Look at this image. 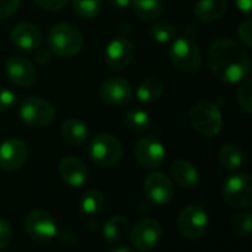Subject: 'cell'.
Instances as JSON below:
<instances>
[{
	"instance_id": "cell-16",
	"label": "cell",
	"mask_w": 252,
	"mask_h": 252,
	"mask_svg": "<svg viewBox=\"0 0 252 252\" xmlns=\"http://www.w3.org/2000/svg\"><path fill=\"white\" fill-rule=\"evenodd\" d=\"M4 71L9 80L21 87H30L37 81V71L34 65L22 56H12L6 61Z\"/></svg>"
},
{
	"instance_id": "cell-20",
	"label": "cell",
	"mask_w": 252,
	"mask_h": 252,
	"mask_svg": "<svg viewBox=\"0 0 252 252\" xmlns=\"http://www.w3.org/2000/svg\"><path fill=\"white\" fill-rule=\"evenodd\" d=\"M61 136L63 142H66L71 146H80L83 145L89 137V128L81 120L69 118L66 120L61 127Z\"/></svg>"
},
{
	"instance_id": "cell-35",
	"label": "cell",
	"mask_w": 252,
	"mask_h": 252,
	"mask_svg": "<svg viewBox=\"0 0 252 252\" xmlns=\"http://www.w3.org/2000/svg\"><path fill=\"white\" fill-rule=\"evenodd\" d=\"M19 7V0H0V19L13 15Z\"/></svg>"
},
{
	"instance_id": "cell-1",
	"label": "cell",
	"mask_w": 252,
	"mask_h": 252,
	"mask_svg": "<svg viewBox=\"0 0 252 252\" xmlns=\"http://www.w3.org/2000/svg\"><path fill=\"white\" fill-rule=\"evenodd\" d=\"M207 62L211 72L224 83H241L251 69L248 52L230 38L213 41L207 53Z\"/></svg>"
},
{
	"instance_id": "cell-18",
	"label": "cell",
	"mask_w": 252,
	"mask_h": 252,
	"mask_svg": "<svg viewBox=\"0 0 252 252\" xmlns=\"http://www.w3.org/2000/svg\"><path fill=\"white\" fill-rule=\"evenodd\" d=\"M59 176L62 182L66 183L68 186L80 188L87 182L89 171H87L86 164L80 158L74 155H68L62 158L59 162Z\"/></svg>"
},
{
	"instance_id": "cell-10",
	"label": "cell",
	"mask_w": 252,
	"mask_h": 252,
	"mask_svg": "<svg viewBox=\"0 0 252 252\" xmlns=\"http://www.w3.org/2000/svg\"><path fill=\"white\" fill-rule=\"evenodd\" d=\"M162 236L161 224L155 219H140L130 229V242L139 251H149L155 248Z\"/></svg>"
},
{
	"instance_id": "cell-19",
	"label": "cell",
	"mask_w": 252,
	"mask_h": 252,
	"mask_svg": "<svg viewBox=\"0 0 252 252\" xmlns=\"http://www.w3.org/2000/svg\"><path fill=\"white\" fill-rule=\"evenodd\" d=\"M170 171H171L173 180L179 186L186 188V189H192V188L198 186V183L201 180L198 168L193 164H190L189 161H185V159L174 161Z\"/></svg>"
},
{
	"instance_id": "cell-24",
	"label": "cell",
	"mask_w": 252,
	"mask_h": 252,
	"mask_svg": "<svg viewBox=\"0 0 252 252\" xmlns=\"http://www.w3.org/2000/svg\"><path fill=\"white\" fill-rule=\"evenodd\" d=\"M162 93H164V86H162L161 80H158L155 77L145 78L136 90L137 99L143 103H154V102L159 100L162 97Z\"/></svg>"
},
{
	"instance_id": "cell-2",
	"label": "cell",
	"mask_w": 252,
	"mask_h": 252,
	"mask_svg": "<svg viewBox=\"0 0 252 252\" xmlns=\"http://www.w3.org/2000/svg\"><path fill=\"white\" fill-rule=\"evenodd\" d=\"M47 43L55 55L69 58L81 50L83 34L74 24L61 22L52 27V30L49 31Z\"/></svg>"
},
{
	"instance_id": "cell-26",
	"label": "cell",
	"mask_w": 252,
	"mask_h": 252,
	"mask_svg": "<svg viewBox=\"0 0 252 252\" xmlns=\"http://www.w3.org/2000/svg\"><path fill=\"white\" fill-rule=\"evenodd\" d=\"M149 123H151L149 115L140 108H133L127 111L124 115V124L131 133H137V134L145 133L149 128Z\"/></svg>"
},
{
	"instance_id": "cell-34",
	"label": "cell",
	"mask_w": 252,
	"mask_h": 252,
	"mask_svg": "<svg viewBox=\"0 0 252 252\" xmlns=\"http://www.w3.org/2000/svg\"><path fill=\"white\" fill-rule=\"evenodd\" d=\"M12 235L13 232L10 223L4 217H0V250H4L10 244Z\"/></svg>"
},
{
	"instance_id": "cell-17",
	"label": "cell",
	"mask_w": 252,
	"mask_h": 252,
	"mask_svg": "<svg viewBox=\"0 0 252 252\" xmlns=\"http://www.w3.org/2000/svg\"><path fill=\"white\" fill-rule=\"evenodd\" d=\"M10 40L21 50H35L43 43V32L31 22H21L12 28Z\"/></svg>"
},
{
	"instance_id": "cell-6",
	"label": "cell",
	"mask_w": 252,
	"mask_h": 252,
	"mask_svg": "<svg viewBox=\"0 0 252 252\" xmlns=\"http://www.w3.org/2000/svg\"><path fill=\"white\" fill-rule=\"evenodd\" d=\"M223 199L233 208L248 210L252 207V177L248 173H238L229 177L221 190Z\"/></svg>"
},
{
	"instance_id": "cell-29",
	"label": "cell",
	"mask_w": 252,
	"mask_h": 252,
	"mask_svg": "<svg viewBox=\"0 0 252 252\" xmlns=\"http://www.w3.org/2000/svg\"><path fill=\"white\" fill-rule=\"evenodd\" d=\"M74 10L81 18H96L102 9V0H72Z\"/></svg>"
},
{
	"instance_id": "cell-38",
	"label": "cell",
	"mask_w": 252,
	"mask_h": 252,
	"mask_svg": "<svg viewBox=\"0 0 252 252\" xmlns=\"http://www.w3.org/2000/svg\"><path fill=\"white\" fill-rule=\"evenodd\" d=\"M236 1V6H238V9L241 10V12H244V13H250L251 12V7H252V0H235Z\"/></svg>"
},
{
	"instance_id": "cell-14",
	"label": "cell",
	"mask_w": 252,
	"mask_h": 252,
	"mask_svg": "<svg viewBox=\"0 0 252 252\" xmlns=\"http://www.w3.org/2000/svg\"><path fill=\"white\" fill-rule=\"evenodd\" d=\"M28 158V148L19 139H7L0 145V168L13 173L19 170Z\"/></svg>"
},
{
	"instance_id": "cell-32",
	"label": "cell",
	"mask_w": 252,
	"mask_h": 252,
	"mask_svg": "<svg viewBox=\"0 0 252 252\" xmlns=\"http://www.w3.org/2000/svg\"><path fill=\"white\" fill-rule=\"evenodd\" d=\"M18 102V96L15 92H12L10 89H0V111H9L12 109Z\"/></svg>"
},
{
	"instance_id": "cell-3",
	"label": "cell",
	"mask_w": 252,
	"mask_h": 252,
	"mask_svg": "<svg viewBox=\"0 0 252 252\" xmlns=\"http://www.w3.org/2000/svg\"><path fill=\"white\" fill-rule=\"evenodd\" d=\"M89 157L99 167H114L123 158V146L120 140L112 134L100 133L90 140Z\"/></svg>"
},
{
	"instance_id": "cell-8",
	"label": "cell",
	"mask_w": 252,
	"mask_h": 252,
	"mask_svg": "<svg viewBox=\"0 0 252 252\" xmlns=\"http://www.w3.org/2000/svg\"><path fill=\"white\" fill-rule=\"evenodd\" d=\"M24 227L27 235L35 242H50L58 235L56 221L52 214L44 210H32L27 214Z\"/></svg>"
},
{
	"instance_id": "cell-36",
	"label": "cell",
	"mask_w": 252,
	"mask_h": 252,
	"mask_svg": "<svg viewBox=\"0 0 252 252\" xmlns=\"http://www.w3.org/2000/svg\"><path fill=\"white\" fill-rule=\"evenodd\" d=\"M34 3L46 10H61L66 6L68 0H34Z\"/></svg>"
},
{
	"instance_id": "cell-13",
	"label": "cell",
	"mask_w": 252,
	"mask_h": 252,
	"mask_svg": "<svg viewBox=\"0 0 252 252\" xmlns=\"http://www.w3.org/2000/svg\"><path fill=\"white\" fill-rule=\"evenodd\" d=\"M100 99L112 106L128 105L133 99V90L130 83L123 77H112L102 83L99 89Z\"/></svg>"
},
{
	"instance_id": "cell-23",
	"label": "cell",
	"mask_w": 252,
	"mask_h": 252,
	"mask_svg": "<svg viewBox=\"0 0 252 252\" xmlns=\"http://www.w3.org/2000/svg\"><path fill=\"white\" fill-rule=\"evenodd\" d=\"M219 162L226 171H238L244 164V152L235 143L223 145L219 152Z\"/></svg>"
},
{
	"instance_id": "cell-28",
	"label": "cell",
	"mask_w": 252,
	"mask_h": 252,
	"mask_svg": "<svg viewBox=\"0 0 252 252\" xmlns=\"http://www.w3.org/2000/svg\"><path fill=\"white\" fill-rule=\"evenodd\" d=\"M149 35L157 43H170L177 37V28L170 22H157L149 28Z\"/></svg>"
},
{
	"instance_id": "cell-27",
	"label": "cell",
	"mask_w": 252,
	"mask_h": 252,
	"mask_svg": "<svg viewBox=\"0 0 252 252\" xmlns=\"http://www.w3.org/2000/svg\"><path fill=\"white\" fill-rule=\"evenodd\" d=\"M103 204L105 199L102 192L96 189H89L87 192H84V195L80 199V210L86 216H94L103 208Z\"/></svg>"
},
{
	"instance_id": "cell-39",
	"label": "cell",
	"mask_w": 252,
	"mask_h": 252,
	"mask_svg": "<svg viewBox=\"0 0 252 252\" xmlns=\"http://www.w3.org/2000/svg\"><path fill=\"white\" fill-rule=\"evenodd\" d=\"M112 1L120 9H126V7H128L131 4V0H112Z\"/></svg>"
},
{
	"instance_id": "cell-15",
	"label": "cell",
	"mask_w": 252,
	"mask_h": 252,
	"mask_svg": "<svg viewBox=\"0 0 252 252\" xmlns=\"http://www.w3.org/2000/svg\"><path fill=\"white\" fill-rule=\"evenodd\" d=\"M134 49L133 44L126 37H117L111 40L105 49V62L108 68L114 71L124 69L133 59Z\"/></svg>"
},
{
	"instance_id": "cell-33",
	"label": "cell",
	"mask_w": 252,
	"mask_h": 252,
	"mask_svg": "<svg viewBox=\"0 0 252 252\" xmlns=\"http://www.w3.org/2000/svg\"><path fill=\"white\" fill-rule=\"evenodd\" d=\"M238 37L241 43H244L247 47H252V22L250 18L242 21L238 27Z\"/></svg>"
},
{
	"instance_id": "cell-9",
	"label": "cell",
	"mask_w": 252,
	"mask_h": 252,
	"mask_svg": "<svg viewBox=\"0 0 252 252\" xmlns=\"http://www.w3.org/2000/svg\"><path fill=\"white\" fill-rule=\"evenodd\" d=\"M19 115L22 121L31 127H47L55 120L53 106L41 97H30L19 106Z\"/></svg>"
},
{
	"instance_id": "cell-7",
	"label": "cell",
	"mask_w": 252,
	"mask_h": 252,
	"mask_svg": "<svg viewBox=\"0 0 252 252\" xmlns=\"http://www.w3.org/2000/svg\"><path fill=\"white\" fill-rule=\"evenodd\" d=\"M208 229V213L201 205H188L185 207L177 217V230L179 233L189 239L196 241Z\"/></svg>"
},
{
	"instance_id": "cell-5",
	"label": "cell",
	"mask_w": 252,
	"mask_h": 252,
	"mask_svg": "<svg viewBox=\"0 0 252 252\" xmlns=\"http://www.w3.org/2000/svg\"><path fill=\"white\" fill-rule=\"evenodd\" d=\"M170 59L171 63L183 71L190 72L196 71L202 63V53L199 46L189 37L174 38L171 49H170Z\"/></svg>"
},
{
	"instance_id": "cell-12",
	"label": "cell",
	"mask_w": 252,
	"mask_h": 252,
	"mask_svg": "<svg viewBox=\"0 0 252 252\" xmlns=\"http://www.w3.org/2000/svg\"><path fill=\"white\" fill-rule=\"evenodd\" d=\"M143 190L148 199L155 205L168 204L174 195L173 180L161 171H154L149 176H146L143 182Z\"/></svg>"
},
{
	"instance_id": "cell-22",
	"label": "cell",
	"mask_w": 252,
	"mask_h": 252,
	"mask_svg": "<svg viewBox=\"0 0 252 252\" xmlns=\"http://www.w3.org/2000/svg\"><path fill=\"white\" fill-rule=\"evenodd\" d=\"M130 232V223L124 216L109 219L103 226V238L111 244H118L126 239Z\"/></svg>"
},
{
	"instance_id": "cell-31",
	"label": "cell",
	"mask_w": 252,
	"mask_h": 252,
	"mask_svg": "<svg viewBox=\"0 0 252 252\" xmlns=\"http://www.w3.org/2000/svg\"><path fill=\"white\" fill-rule=\"evenodd\" d=\"M238 102L247 114L252 112V81L245 77L238 89Z\"/></svg>"
},
{
	"instance_id": "cell-4",
	"label": "cell",
	"mask_w": 252,
	"mask_h": 252,
	"mask_svg": "<svg viewBox=\"0 0 252 252\" xmlns=\"http://www.w3.org/2000/svg\"><path fill=\"white\" fill-rule=\"evenodd\" d=\"M192 127L205 137L217 136L223 127V115L220 108L213 102H201L190 111Z\"/></svg>"
},
{
	"instance_id": "cell-40",
	"label": "cell",
	"mask_w": 252,
	"mask_h": 252,
	"mask_svg": "<svg viewBox=\"0 0 252 252\" xmlns=\"http://www.w3.org/2000/svg\"><path fill=\"white\" fill-rule=\"evenodd\" d=\"M133 251V248L131 247H124V245H118V247H115V248H112L111 252H131Z\"/></svg>"
},
{
	"instance_id": "cell-37",
	"label": "cell",
	"mask_w": 252,
	"mask_h": 252,
	"mask_svg": "<svg viewBox=\"0 0 252 252\" xmlns=\"http://www.w3.org/2000/svg\"><path fill=\"white\" fill-rule=\"evenodd\" d=\"M75 241H77L75 235H74L72 232H69V230H65V232L61 233V236H59V244H61V245H65V247L74 245Z\"/></svg>"
},
{
	"instance_id": "cell-11",
	"label": "cell",
	"mask_w": 252,
	"mask_h": 252,
	"mask_svg": "<svg viewBox=\"0 0 252 252\" xmlns=\"http://www.w3.org/2000/svg\"><path fill=\"white\" fill-rule=\"evenodd\" d=\"M134 157L143 168L157 170L165 161V148L157 137H143L134 146Z\"/></svg>"
},
{
	"instance_id": "cell-30",
	"label": "cell",
	"mask_w": 252,
	"mask_h": 252,
	"mask_svg": "<svg viewBox=\"0 0 252 252\" xmlns=\"http://www.w3.org/2000/svg\"><path fill=\"white\" fill-rule=\"evenodd\" d=\"M230 229L238 236H247L252 230V216L251 213H239L232 217L230 220Z\"/></svg>"
},
{
	"instance_id": "cell-25",
	"label": "cell",
	"mask_w": 252,
	"mask_h": 252,
	"mask_svg": "<svg viewBox=\"0 0 252 252\" xmlns=\"http://www.w3.org/2000/svg\"><path fill=\"white\" fill-rule=\"evenodd\" d=\"M139 19L145 22L157 21L162 13V0H131Z\"/></svg>"
},
{
	"instance_id": "cell-21",
	"label": "cell",
	"mask_w": 252,
	"mask_h": 252,
	"mask_svg": "<svg viewBox=\"0 0 252 252\" xmlns=\"http://www.w3.org/2000/svg\"><path fill=\"white\" fill-rule=\"evenodd\" d=\"M226 10L227 0H198V3L195 4V15L205 22L223 18Z\"/></svg>"
}]
</instances>
